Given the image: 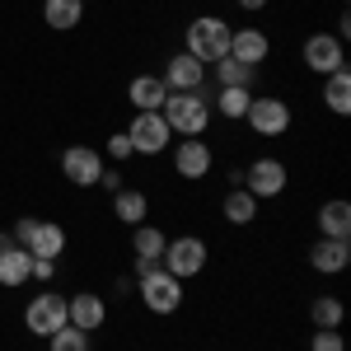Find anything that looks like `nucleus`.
<instances>
[{
    "label": "nucleus",
    "mask_w": 351,
    "mask_h": 351,
    "mask_svg": "<svg viewBox=\"0 0 351 351\" xmlns=\"http://www.w3.org/2000/svg\"><path fill=\"white\" fill-rule=\"evenodd\" d=\"M309 319H314V328H342L347 304H342L337 295H319L314 304H309Z\"/></svg>",
    "instance_id": "a878e982"
},
{
    "label": "nucleus",
    "mask_w": 351,
    "mask_h": 351,
    "mask_svg": "<svg viewBox=\"0 0 351 351\" xmlns=\"http://www.w3.org/2000/svg\"><path fill=\"white\" fill-rule=\"evenodd\" d=\"M239 10H248V14H258V10H267V0H239Z\"/></svg>",
    "instance_id": "473e14b6"
},
{
    "label": "nucleus",
    "mask_w": 351,
    "mask_h": 351,
    "mask_svg": "<svg viewBox=\"0 0 351 351\" xmlns=\"http://www.w3.org/2000/svg\"><path fill=\"white\" fill-rule=\"evenodd\" d=\"M84 5H89V0H84Z\"/></svg>",
    "instance_id": "f704fd0d"
},
{
    "label": "nucleus",
    "mask_w": 351,
    "mask_h": 351,
    "mask_svg": "<svg viewBox=\"0 0 351 351\" xmlns=\"http://www.w3.org/2000/svg\"><path fill=\"white\" fill-rule=\"evenodd\" d=\"M108 164L104 155L94 150V145H71V150H61V173L75 183V188H99V173H104Z\"/></svg>",
    "instance_id": "9b49d317"
},
{
    "label": "nucleus",
    "mask_w": 351,
    "mask_h": 351,
    "mask_svg": "<svg viewBox=\"0 0 351 351\" xmlns=\"http://www.w3.org/2000/svg\"><path fill=\"white\" fill-rule=\"evenodd\" d=\"M253 104V89H220L216 94V112L230 117V122H243V112Z\"/></svg>",
    "instance_id": "bb28decb"
},
{
    "label": "nucleus",
    "mask_w": 351,
    "mask_h": 351,
    "mask_svg": "<svg viewBox=\"0 0 351 351\" xmlns=\"http://www.w3.org/2000/svg\"><path fill=\"white\" fill-rule=\"evenodd\" d=\"M206 263H211V248H206V239H197V234H178V239H169V243H164V253H160V267L173 271L178 281L202 276Z\"/></svg>",
    "instance_id": "7ed1b4c3"
},
{
    "label": "nucleus",
    "mask_w": 351,
    "mask_h": 351,
    "mask_svg": "<svg viewBox=\"0 0 351 351\" xmlns=\"http://www.w3.org/2000/svg\"><path fill=\"white\" fill-rule=\"evenodd\" d=\"M314 225H319V239H351V202H342V197L324 202Z\"/></svg>",
    "instance_id": "f3484780"
},
{
    "label": "nucleus",
    "mask_w": 351,
    "mask_h": 351,
    "mask_svg": "<svg viewBox=\"0 0 351 351\" xmlns=\"http://www.w3.org/2000/svg\"><path fill=\"white\" fill-rule=\"evenodd\" d=\"M99 188L104 192H122L127 188V183H122V169H104V173H99Z\"/></svg>",
    "instance_id": "7c9ffc66"
},
{
    "label": "nucleus",
    "mask_w": 351,
    "mask_h": 351,
    "mask_svg": "<svg viewBox=\"0 0 351 351\" xmlns=\"http://www.w3.org/2000/svg\"><path fill=\"white\" fill-rule=\"evenodd\" d=\"M136 291H141V304L150 309V314H178L183 309V281L173 276V271H145V276H136Z\"/></svg>",
    "instance_id": "20e7f679"
},
{
    "label": "nucleus",
    "mask_w": 351,
    "mask_h": 351,
    "mask_svg": "<svg viewBox=\"0 0 351 351\" xmlns=\"http://www.w3.org/2000/svg\"><path fill=\"white\" fill-rule=\"evenodd\" d=\"M230 56L258 71V66L271 56V38L263 33V28H234V33H230Z\"/></svg>",
    "instance_id": "2eb2a0df"
},
{
    "label": "nucleus",
    "mask_w": 351,
    "mask_h": 351,
    "mask_svg": "<svg viewBox=\"0 0 351 351\" xmlns=\"http://www.w3.org/2000/svg\"><path fill=\"white\" fill-rule=\"evenodd\" d=\"M304 66H309L314 75H332V71H342V66H347V47H342V38H337V33H314V38H304Z\"/></svg>",
    "instance_id": "9d476101"
},
{
    "label": "nucleus",
    "mask_w": 351,
    "mask_h": 351,
    "mask_svg": "<svg viewBox=\"0 0 351 351\" xmlns=\"http://www.w3.org/2000/svg\"><path fill=\"white\" fill-rule=\"evenodd\" d=\"M24 281H33V253L19 248V243H10V248L0 253V286H5V291H19Z\"/></svg>",
    "instance_id": "6ab92c4d"
},
{
    "label": "nucleus",
    "mask_w": 351,
    "mask_h": 351,
    "mask_svg": "<svg viewBox=\"0 0 351 351\" xmlns=\"http://www.w3.org/2000/svg\"><path fill=\"white\" fill-rule=\"evenodd\" d=\"M220 211H225L230 225H253V220H258V197L248 188H230L225 202H220Z\"/></svg>",
    "instance_id": "5701e85b"
},
{
    "label": "nucleus",
    "mask_w": 351,
    "mask_h": 351,
    "mask_svg": "<svg viewBox=\"0 0 351 351\" xmlns=\"http://www.w3.org/2000/svg\"><path fill=\"white\" fill-rule=\"evenodd\" d=\"M243 122L263 136V141H276V136L291 132L295 112H291V104H286V99H271V94H263V99H258V94H253V104H248V112H243Z\"/></svg>",
    "instance_id": "423d86ee"
},
{
    "label": "nucleus",
    "mask_w": 351,
    "mask_h": 351,
    "mask_svg": "<svg viewBox=\"0 0 351 351\" xmlns=\"http://www.w3.org/2000/svg\"><path fill=\"white\" fill-rule=\"evenodd\" d=\"M127 141H132L136 155H164L169 150V122H164V112H132V127H127Z\"/></svg>",
    "instance_id": "6e6552de"
},
{
    "label": "nucleus",
    "mask_w": 351,
    "mask_h": 351,
    "mask_svg": "<svg viewBox=\"0 0 351 351\" xmlns=\"http://www.w3.org/2000/svg\"><path fill=\"white\" fill-rule=\"evenodd\" d=\"M164 122L173 136H202L211 127V99L202 89H188V94H169L164 99Z\"/></svg>",
    "instance_id": "f257e3e1"
},
{
    "label": "nucleus",
    "mask_w": 351,
    "mask_h": 351,
    "mask_svg": "<svg viewBox=\"0 0 351 351\" xmlns=\"http://www.w3.org/2000/svg\"><path fill=\"white\" fill-rule=\"evenodd\" d=\"M84 19V0H43V24L56 33H71Z\"/></svg>",
    "instance_id": "412c9836"
},
{
    "label": "nucleus",
    "mask_w": 351,
    "mask_h": 351,
    "mask_svg": "<svg viewBox=\"0 0 351 351\" xmlns=\"http://www.w3.org/2000/svg\"><path fill=\"white\" fill-rule=\"evenodd\" d=\"M164 99H169V89H164L160 75H136V80L127 84V104H132V112H160Z\"/></svg>",
    "instance_id": "a211bd4d"
},
{
    "label": "nucleus",
    "mask_w": 351,
    "mask_h": 351,
    "mask_svg": "<svg viewBox=\"0 0 351 351\" xmlns=\"http://www.w3.org/2000/svg\"><path fill=\"white\" fill-rule=\"evenodd\" d=\"M10 243H14V239H10V234H5V230H0V253H5V248H10Z\"/></svg>",
    "instance_id": "72a5a7b5"
},
{
    "label": "nucleus",
    "mask_w": 351,
    "mask_h": 351,
    "mask_svg": "<svg viewBox=\"0 0 351 351\" xmlns=\"http://www.w3.org/2000/svg\"><path fill=\"white\" fill-rule=\"evenodd\" d=\"M160 80H164L169 94H188V89H202V84H206V66H202L197 56H188V52H173Z\"/></svg>",
    "instance_id": "f8f14e48"
},
{
    "label": "nucleus",
    "mask_w": 351,
    "mask_h": 351,
    "mask_svg": "<svg viewBox=\"0 0 351 351\" xmlns=\"http://www.w3.org/2000/svg\"><path fill=\"white\" fill-rule=\"evenodd\" d=\"M24 324H28V332L33 337H52L56 328H66L71 324V314H66V300L56 295V291H38V295L28 300V309H24Z\"/></svg>",
    "instance_id": "0eeeda50"
},
{
    "label": "nucleus",
    "mask_w": 351,
    "mask_h": 351,
    "mask_svg": "<svg viewBox=\"0 0 351 351\" xmlns=\"http://www.w3.org/2000/svg\"><path fill=\"white\" fill-rule=\"evenodd\" d=\"M309 267L319 276H337L351 267V239H314L309 248Z\"/></svg>",
    "instance_id": "dca6fc26"
},
{
    "label": "nucleus",
    "mask_w": 351,
    "mask_h": 351,
    "mask_svg": "<svg viewBox=\"0 0 351 351\" xmlns=\"http://www.w3.org/2000/svg\"><path fill=\"white\" fill-rule=\"evenodd\" d=\"M52 276H56L52 258H33V281H52Z\"/></svg>",
    "instance_id": "2f4dec72"
},
{
    "label": "nucleus",
    "mask_w": 351,
    "mask_h": 351,
    "mask_svg": "<svg viewBox=\"0 0 351 351\" xmlns=\"http://www.w3.org/2000/svg\"><path fill=\"white\" fill-rule=\"evenodd\" d=\"M211 71H216V84L220 89H253V66H243V61H234V56H220V61H211Z\"/></svg>",
    "instance_id": "b1692460"
},
{
    "label": "nucleus",
    "mask_w": 351,
    "mask_h": 351,
    "mask_svg": "<svg viewBox=\"0 0 351 351\" xmlns=\"http://www.w3.org/2000/svg\"><path fill=\"white\" fill-rule=\"evenodd\" d=\"M230 33L234 28L225 24L220 14H197L188 24V56H197L202 66H211V61H220V56H230Z\"/></svg>",
    "instance_id": "f03ea898"
},
{
    "label": "nucleus",
    "mask_w": 351,
    "mask_h": 351,
    "mask_svg": "<svg viewBox=\"0 0 351 351\" xmlns=\"http://www.w3.org/2000/svg\"><path fill=\"white\" fill-rule=\"evenodd\" d=\"M112 216L122 220V225H145V216H150V197L141 188H122V192H112Z\"/></svg>",
    "instance_id": "aec40b11"
},
{
    "label": "nucleus",
    "mask_w": 351,
    "mask_h": 351,
    "mask_svg": "<svg viewBox=\"0 0 351 351\" xmlns=\"http://www.w3.org/2000/svg\"><path fill=\"white\" fill-rule=\"evenodd\" d=\"M309 351H347V342H342V332H337V328H314Z\"/></svg>",
    "instance_id": "c85d7f7f"
},
{
    "label": "nucleus",
    "mask_w": 351,
    "mask_h": 351,
    "mask_svg": "<svg viewBox=\"0 0 351 351\" xmlns=\"http://www.w3.org/2000/svg\"><path fill=\"white\" fill-rule=\"evenodd\" d=\"M10 239L19 243V248H28V253H33V258H61V253H66V230H61V225H56V220H19V225H14V234H10Z\"/></svg>",
    "instance_id": "39448f33"
},
{
    "label": "nucleus",
    "mask_w": 351,
    "mask_h": 351,
    "mask_svg": "<svg viewBox=\"0 0 351 351\" xmlns=\"http://www.w3.org/2000/svg\"><path fill=\"white\" fill-rule=\"evenodd\" d=\"M173 169H178V178H188V183L206 178V173H211V145H206L202 136L178 141V145H173Z\"/></svg>",
    "instance_id": "4468645a"
},
{
    "label": "nucleus",
    "mask_w": 351,
    "mask_h": 351,
    "mask_svg": "<svg viewBox=\"0 0 351 351\" xmlns=\"http://www.w3.org/2000/svg\"><path fill=\"white\" fill-rule=\"evenodd\" d=\"M66 314H71V328H80L94 337V328L108 324V300L99 295V291H80V295L66 300Z\"/></svg>",
    "instance_id": "ddd939ff"
},
{
    "label": "nucleus",
    "mask_w": 351,
    "mask_h": 351,
    "mask_svg": "<svg viewBox=\"0 0 351 351\" xmlns=\"http://www.w3.org/2000/svg\"><path fill=\"white\" fill-rule=\"evenodd\" d=\"M324 104H328V112H337V117L351 112V71L347 66L332 71V75H324Z\"/></svg>",
    "instance_id": "4be33fe9"
},
{
    "label": "nucleus",
    "mask_w": 351,
    "mask_h": 351,
    "mask_svg": "<svg viewBox=\"0 0 351 351\" xmlns=\"http://www.w3.org/2000/svg\"><path fill=\"white\" fill-rule=\"evenodd\" d=\"M164 243H169V234H164L160 225H136L132 230V258H155L160 263Z\"/></svg>",
    "instance_id": "393cba45"
},
{
    "label": "nucleus",
    "mask_w": 351,
    "mask_h": 351,
    "mask_svg": "<svg viewBox=\"0 0 351 351\" xmlns=\"http://www.w3.org/2000/svg\"><path fill=\"white\" fill-rule=\"evenodd\" d=\"M243 188L253 192L258 202H267V197H281L286 192V160H276V155H263V160H253L243 169Z\"/></svg>",
    "instance_id": "1a4fd4ad"
},
{
    "label": "nucleus",
    "mask_w": 351,
    "mask_h": 351,
    "mask_svg": "<svg viewBox=\"0 0 351 351\" xmlns=\"http://www.w3.org/2000/svg\"><path fill=\"white\" fill-rule=\"evenodd\" d=\"M47 351H89V332H80V328H56L52 337H47Z\"/></svg>",
    "instance_id": "cd10ccee"
},
{
    "label": "nucleus",
    "mask_w": 351,
    "mask_h": 351,
    "mask_svg": "<svg viewBox=\"0 0 351 351\" xmlns=\"http://www.w3.org/2000/svg\"><path fill=\"white\" fill-rule=\"evenodd\" d=\"M104 155H108L112 164H122V160H132L136 150H132V141H127V132H112L108 141H104Z\"/></svg>",
    "instance_id": "c756f323"
}]
</instances>
